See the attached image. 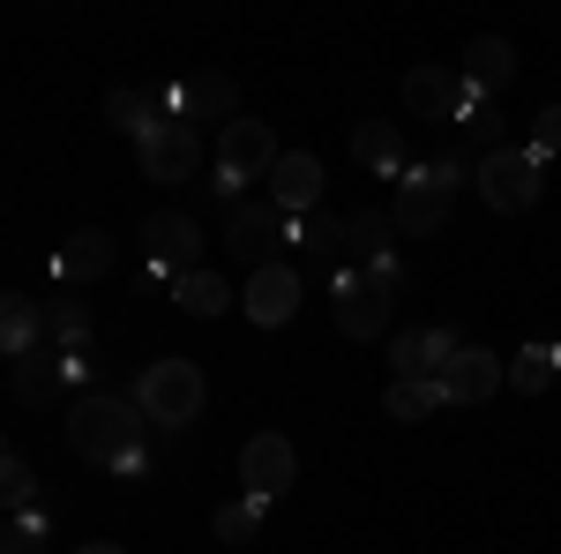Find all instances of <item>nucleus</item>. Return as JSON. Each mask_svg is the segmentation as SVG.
<instances>
[{"label":"nucleus","mask_w":561,"mask_h":554,"mask_svg":"<svg viewBox=\"0 0 561 554\" xmlns=\"http://www.w3.org/2000/svg\"><path fill=\"white\" fill-rule=\"evenodd\" d=\"M68 442H76V457H90V465H105V472H128V479L150 472V420H142L135 397H113V389L83 397L68 412Z\"/></svg>","instance_id":"f257e3e1"},{"label":"nucleus","mask_w":561,"mask_h":554,"mask_svg":"<svg viewBox=\"0 0 561 554\" xmlns=\"http://www.w3.org/2000/svg\"><path fill=\"white\" fill-rule=\"evenodd\" d=\"M203 397H210L203 368H195V360H180V352L150 360V368L135 375V405H142V420H150V427H187L195 412H203Z\"/></svg>","instance_id":"f03ea898"},{"label":"nucleus","mask_w":561,"mask_h":554,"mask_svg":"<svg viewBox=\"0 0 561 554\" xmlns=\"http://www.w3.org/2000/svg\"><path fill=\"white\" fill-rule=\"evenodd\" d=\"M531 158H561V105H547L531 121Z\"/></svg>","instance_id":"2f4dec72"},{"label":"nucleus","mask_w":561,"mask_h":554,"mask_svg":"<svg viewBox=\"0 0 561 554\" xmlns=\"http://www.w3.org/2000/svg\"><path fill=\"white\" fill-rule=\"evenodd\" d=\"M359 270H367V278H375V285H382L389 299L404 293V262H397V256H382V262H359Z\"/></svg>","instance_id":"72a5a7b5"},{"label":"nucleus","mask_w":561,"mask_h":554,"mask_svg":"<svg viewBox=\"0 0 561 554\" xmlns=\"http://www.w3.org/2000/svg\"><path fill=\"white\" fill-rule=\"evenodd\" d=\"M277 158H285V150H277V135L262 128V121H232V128L217 135V195H240V188H248V180H270V172H277Z\"/></svg>","instance_id":"39448f33"},{"label":"nucleus","mask_w":561,"mask_h":554,"mask_svg":"<svg viewBox=\"0 0 561 554\" xmlns=\"http://www.w3.org/2000/svg\"><path fill=\"white\" fill-rule=\"evenodd\" d=\"M240 307H248V323L277 330V323H293V307H300V278H293L285 262H270V270H255V278H248Z\"/></svg>","instance_id":"2eb2a0df"},{"label":"nucleus","mask_w":561,"mask_h":554,"mask_svg":"<svg viewBox=\"0 0 561 554\" xmlns=\"http://www.w3.org/2000/svg\"><path fill=\"white\" fill-rule=\"evenodd\" d=\"M510 383V360H494L486 344H457V360L442 368V389H449V405H486L494 389Z\"/></svg>","instance_id":"ddd939ff"},{"label":"nucleus","mask_w":561,"mask_h":554,"mask_svg":"<svg viewBox=\"0 0 561 554\" xmlns=\"http://www.w3.org/2000/svg\"><path fill=\"white\" fill-rule=\"evenodd\" d=\"M293 479H300V457H293V442H285V434H248V450H240V495H255V502H277Z\"/></svg>","instance_id":"9b49d317"},{"label":"nucleus","mask_w":561,"mask_h":554,"mask_svg":"<svg viewBox=\"0 0 561 554\" xmlns=\"http://www.w3.org/2000/svg\"><path fill=\"white\" fill-rule=\"evenodd\" d=\"M352 158L367 172H389V180H404V135L389 128V121H359V135H352Z\"/></svg>","instance_id":"412c9836"},{"label":"nucleus","mask_w":561,"mask_h":554,"mask_svg":"<svg viewBox=\"0 0 561 554\" xmlns=\"http://www.w3.org/2000/svg\"><path fill=\"white\" fill-rule=\"evenodd\" d=\"M31 495H38V472L23 465V450H8L0 457V502H8V517H31Z\"/></svg>","instance_id":"cd10ccee"},{"label":"nucleus","mask_w":561,"mask_h":554,"mask_svg":"<svg viewBox=\"0 0 561 554\" xmlns=\"http://www.w3.org/2000/svg\"><path fill=\"white\" fill-rule=\"evenodd\" d=\"M554 375H561V344H524L517 360H510V389H524V397L547 389Z\"/></svg>","instance_id":"393cba45"},{"label":"nucleus","mask_w":561,"mask_h":554,"mask_svg":"<svg viewBox=\"0 0 561 554\" xmlns=\"http://www.w3.org/2000/svg\"><path fill=\"white\" fill-rule=\"evenodd\" d=\"M60 375H68V352H53V344L23 352V360H8V383H15V397H23V405H45V397L60 389Z\"/></svg>","instance_id":"6ab92c4d"},{"label":"nucleus","mask_w":561,"mask_h":554,"mask_svg":"<svg viewBox=\"0 0 561 554\" xmlns=\"http://www.w3.org/2000/svg\"><path fill=\"white\" fill-rule=\"evenodd\" d=\"M285 240H293V217L277 211V203H240V211L225 217V256L248 262V270H270Z\"/></svg>","instance_id":"423d86ee"},{"label":"nucleus","mask_w":561,"mask_h":554,"mask_svg":"<svg viewBox=\"0 0 561 554\" xmlns=\"http://www.w3.org/2000/svg\"><path fill=\"white\" fill-rule=\"evenodd\" d=\"M142 240H150V270L173 285V278H187V270H203V225L187 211H158L150 225H142Z\"/></svg>","instance_id":"1a4fd4ad"},{"label":"nucleus","mask_w":561,"mask_h":554,"mask_svg":"<svg viewBox=\"0 0 561 554\" xmlns=\"http://www.w3.org/2000/svg\"><path fill=\"white\" fill-rule=\"evenodd\" d=\"M105 262H113V240H105L98 225H83V233H68V240H60L53 278H60V285H83V278H105Z\"/></svg>","instance_id":"a211bd4d"},{"label":"nucleus","mask_w":561,"mask_h":554,"mask_svg":"<svg viewBox=\"0 0 561 554\" xmlns=\"http://www.w3.org/2000/svg\"><path fill=\"white\" fill-rule=\"evenodd\" d=\"M404 105H412L420 121H472L486 98L465 83V68H412V76H404Z\"/></svg>","instance_id":"0eeeda50"},{"label":"nucleus","mask_w":561,"mask_h":554,"mask_svg":"<svg viewBox=\"0 0 561 554\" xmlns=\"http://www.w3.org/2000/svg\"><path fill=\"white\" fill-rule=\"evenodd\" d=\"M465 135H472V143H486V150H502V143H494V135H502V113H494V98H486L472 121H465Z\"/></svg>","instance_id":"473e14b6"},{"label":"nucleus","mask_w":561,"mask_h":554,"mask_svg":"<svg viewBox=\"0 0 561 554\" xmlns=\"http://www.w3.org/2000/svg\"><path fill=\"white\" fill-rule=\"evenodd\" d=\"M180 113V83H135V90H113L105 98V128H121V135H142L158 128V121H173Z\"/></svg>","instance_id":"f8f14e48"},{"label":"nucleus","mask_w":561,"mask_h":554,"mask_svg":"<svg viewBox=\"0 0 561 554\" xmlns=\"http://www.w3.org/2000/svg\"><path fill=\"white\" fill-rule=\"evenodd\" d=\"M38 344H45V307L23 299V293H8L0 299V352L23 360V352H38Z\"/></svg>","instance_id":"aec40b11"},{"label":"nucleus","mask_w":561,"mask_h":554,"mask_svg":"<svg viewBox=\"0 0 561 554\" xmlns=\"http://www.w3.org/2000/svg\"><path fill=\"white\" fill-rule=\"evenodd\" d=\"M262 510H270V502H255V495H232V502H217V540H225V547H240V540H255L262 532Z\"/></svg>","instance_id":"bb28decb"},{"label":"nucleus","mask_w":561,"mask_h":554,"mask_svg":"<svg viewBox=\"0 0 561 554\" xmlns=\"http://www.w3.org/2000/svg\"><path fill=\"white\" fill-rule=\"evenodd\" d=\"M330 293H337V330H345V338L367 344V338H382V330H389V307H397V299H389L359 262L337 270V285H330Z\"/></svg>","instance_id":"6e6552de"},{"label":"nucleus","mask_w":561,"mask_h":554,"mask_svg":"<svg viewBox=\"0 0 561 554\" xmlns=\"http://www.w3.org/2000/svg\"><path fill=\"white\" fill-rule=\"evenodd\" d=\"M76 554H121V547H113V540H90V547H76Z\"/></svg>","instance_id":"f704fd0d"},{"label":"nucleus","mask_w":561,"mask_h":554,"mask_svg":"<svg viewBox=\"0 0 561 554\" xmlns=\"http://www.w3.org/2000/svg\"><path fill=\"white\" fill-rule=\"evenodd\" d=\"M389 233H397V217H389V211H352L345 217V256L352 262H382L389 256Z\"/></svg>","instance_id":"5701e85b"},{"label":"nucleus","mask_w":561,"mask_h":554,"mask_svg":"<svg viewBox=\"0 0 561 554\" xmlns=\"http://www.w3.org/2000/svg\"><path fill=\"white\" fill-rule=\"evenodd\" d=\"M389 360H397V375H412V383H442V368L457 360V338H449V330H404V338L389 344Z\"/></svg>","instance_id":"dca6fc26"},{"label":"nucleus","mask_w":561,"mask_h":554,"mask_svg":"<svg viewBox=\"0 0 561 554\" xmlns=\"http://www.w3.org/2000/svg\"><path fill=\"white\" fill-rule=\"evenodd\" d=\"M510 76H517V53H510V38H472L465 45V83L479 90V98H502L510 90Z\"/></svg>","instance_id":"f3484780"},{"label":"nucleus","mask_w":561,"mask_h":554,"mask_svg":"<svg viewBox=\"0 0 561 554\" xmlns=\"http://www.w3.org/2000/svg\"><path fill=\"white\" fill-rule=\"evenodd\" d=\"M0 554H45V517L38 510L15 517V524H8V540H0Z\"/></svg>","instance_id":"7c9ffc66"},{"label":"nucleus","mask_w":561,"mask_h":554,"mask_svg":"<svg viewBox=\"0 0 561 554\" xmlns=\"http://www.w3.org/2000/svg\"><path fill=\"white\" fill-rule=\"evenodd\" d=\"M173 299L187 307V315H225V278L217 270H187V278H173Z\"/></svg>","instance_id":"a878e982"},{"label":"nucleus","mask_w":561,"mask_h":554,"mask_svg":"<svg viewBox=\"0 0 561 554\" xmlns=\"http://www.w3.org/2000/svg\"><path fill=\"white\" fill-rule=\"evenodd\" d=\"M45 330H53L60 352H90V315L76 299H53V307H45Z\"/></svg>","instance_id":"c85d7f7f"},{"label":"nucleus","mask_w":561,"mask_h":554,"mask_svg":"<svg viewBox=\"0 0 561 554\" xmlns=\"http://www.w3.org/2000/svg\"><path fill=\"white\" fill-rule=\"evenodd\" d=\"M135 150H142V172H150V180H165V188H173V180H187V172L203 166V128L173 113V121H158V128L142 135Z\"/></svg>","instance_id":"9d476101"},{"label":"nucleus","mask_w":561,"mask_h":554,"mask_svg":"<svg viewBox=\"0 0 561 554\" xmlns=\"http://www.w3.org/2000/svg\"><path fill=\"white\" fill-rule=\"evenodd\" d=\"M457 180H465V172L449 166V158H442V166H404V180H397V233H442V225H449V203H457Z\"/></svg>","instance_id":"7ed1b4c3"},{"label":"nucleus","mask_w":561,"mask_h":554,"mask_svg":"<svg viewBox=\"0 0 561 554\" xmlns=\"http://www.w3.org/2000/svg\"><path fill=\"white\" fill-rule=\"evenodd\" d=\"M539 188H547V158H531V143L524 150H486L479 158V195H486V211H502V217H517L539 203Z\"/></svg>","instance_id":"20e7f679"},{"label":"nucleus","mask_w":561,"mask_h":554,"mask_svg":"<svg viewBox=\"0 0 561 554\" xmlns=\"http://www.w3.org/2000/svg\"><path fill=\"white\" fill-rule=\"evenodd\" d=\"M270 203L285 217H314V203H322V158L314 150H285L277 172H270Z\"/></svg>","instance_id":"4468645a"},{"label":"nucleus","mask_w":561,"mask_h":554,"mask_svg":"<svg viewBox=\"0 0 561 554\" xmlns=\"http://www.w3.org/2000/svg\"><path fill=\"white\" fill-rule=\"evenodd\" d=\"M382 405H389V420H434V412L449 405V389H442V383H412V375H397Z\"/></svg>","instance_id":"b1692460"},{"label":"nucleus","mask_w":561,"mask_h":554,"mask_svg":"<svg viewBox=\"0 0 561 554\" xmlns=\"http://www.w3.org/2000/svg\"><path fill=\"white\" fill-rule=\"evenodd\" d=\"M293 240L314 248V256H330V248H345V225L337 217H293Z\"/></svg>","instance_id":"c756f323"},{"label":"nucleus","mask_w":561,"mask_h":554,"mask_svg":"<svg viewBox=\"0 0 561 554\" xmlns=\"http://www.w3.org/2000/svg\"><path fill=\"white\" fill-rule=\"evenodd\" d=\"M232 98H240V90L225 83V76H187V83H180V121H195V128H203V121H225ZM225 128H232V121H225Z\"/></svg>","instance_id":"4be33fe9"}]
</instances>
